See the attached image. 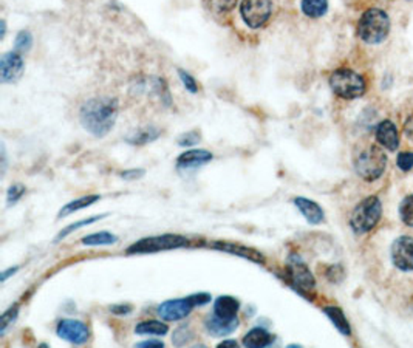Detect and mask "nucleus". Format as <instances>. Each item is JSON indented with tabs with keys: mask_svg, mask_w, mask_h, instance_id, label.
<instances>
[{
	"mask_svg": "<svg viewBox=\"0 0 413 348\" xmlns=\"http://www.w3.org/2000/svg\"><path fill=\"white\" fill-rule=\"evenodd\" d=\"M81 122L95 136L107 135L118 118V102L113 97H93L81 107Z\"/></svg>",
	"mask_w": 413,
	"mask_h": 348,
	"instance_id": "1",
	"label": "nucleus"
},
{
	"mask_svg": "<svg viewBox=\"0 0 413 348\" xmlns=\"http://www.w3.org/2000/svg\"><path fill=\"white\" fill-rule=\"evenodd\" d=\"M390 19L382 10L371 8L362 14L357 26L359 38L367 44H380L389 36Z\"/></svg>",
	"mask_w": 413,
	"mask_h": 348,
	"instance_id": "2",
	"label": "nucleus"
},
{
	"mask_svg": "<svg viewBox=\"0 0 413 348\" xmlns=\"http://www.w3.org/2000/svg\"><path fill=\"white\" fill-rule=\"evenodd\" d=\"M381 214L382 206L380 198L367 197L355 207L352 219H350V226L353 228V231L356 234L369 232L370 229H373L376 223L380 221Z\"/></svg>",
	"mask_w": 413,
	"mask_h": 348,
	"instance_id": "3",
	"label": "nucleus"
},
{
	"mask_svg": "<svg viewBox=\"0 0 413 348\" xmlns=\"http://www.w3.org/2000/svg\"><path fill=\"white\" fill-rule=\"evenodd\" d=\"M330 86L333 92L343 100H355L366 92V81L362 76L347 68L336 70L330 78Z\"/></svg>",
	"mask_w": 413,
	"mask_h": 348,
	"instance_id": "4",
	"label": "nucleus"
},
{
	"mask_svg": "<svg viewBox=\"0 0 413 348\" xmlns=\"http://www.w3.org/2000/svg\"><path fill=\"white\" fill-rule=\"evenodd\" d=\"M387 166V157L385 153L376 148V145H370L369 149L361 152V155L356 158L355 167L357 175L367 181H373L382 175V172Z\"/></svg>",
	"mask_w": 413,
	"mask_h": 348,
	"instance_id": "5",
	"label": "nucleus"
},
{
	"mask_svg": "<svg viewBox=\"0 0 413 348\" xmlns=\"http://www.w3.org/2000/svg\"><path fill=\"white\" fill-rule=\"evenodd\" d=\"M188 239L183 235L177 234H164V235H155L147 237L136 242L135 245L127 249L129 254H146V253H160V251H169V249H178L188 246Z\"/></svg>",
	"mask_w": 413,
	"mask_h": 348,
	"instance_id": "6",
	"label": "nucleus"
},
{
	"mask_svg": "<svg viewBox=\"0 0 413 348\" xmlns=\"http://www.w3.org/2000/svg\"><path fill=\"white\" fill-rule=\"evenodd\" d=\"M240 13L248 26L260 28L271 17V0H243L240 5Z\"/></svg>",
	"mask_w": 413,
	"mask_h": 348,
	"instance_id": "7",
	"label": "nucleus"
},
{
	"mask_svg": "<svg viewBox=\"0 0 413 348\" xmlns=\"http://www.w3.org/2000/svg\"><path fill=\"white\" fill-rule=\"evenodd\" d=\"M56 333L60 339H64L67 342L74 345L86 344L88 338H90L88 326L84 322H81V320L74 319H62L58 324Z\"/></svg>",
	"mask_w": 413,
	"mask_h": 348,
	"instance_id": "8",
	"label": "nucleus"
},
{
	"mask_svg": "<svg viewBox=\"0 0 413 348\" xmlns=\"http://www.w3.org/2000/svg\"><path fill=\"white\" fill-rule=\"evenodd\" d=\"M288 276L290 280L300 292H309L316 287V280L311 274V271L308 269L307 264L302 262L299 257H291L288 262Z\"/></svg>",
	"mask_w": 413,
	"mask_h": 348,
	"instance_id": "9",
	"label": "nucleus"
},
{
	"mask_svg": "<svg viewBox=\"0 0 413 348\" xmlns=\"http://www.w3.org/2000/svg\"><path fill=\"white\" fill-rule=\"evenodd\" d=\"M391 260L395 267L403 271L413 269V239L412 237H399L391 245Z\"/></svg>",
	"mask_w": 413,
	"mask_h": 348,
	"instance_id": "10",
	"label": "nucleus"
},
{
	"mask_svg": "<svg viewBox=\"0 0 413 348\" xmlns=\"http://www.w3.org/2000/svg\"><path fill=\"white\" fill-rule=\"evenodd\" d=\"M24 59L20 53L11 52L0 59V79L2 82H16L24 73Z\"/></svg>",
	"mask_w": 413,
	"mask_h": 348,
	"instance_id": "11",
	"label": "nucleus"
},
{
	"mask_svg": "<svg viewBox=\"0 0 413 348\" xmlns=\"http://www.w3.org/2000/svg\"><path fill=\"white\" fill-rule=\"evenodd\" d=\"M194 310V303L189 297L177 299V301H168L158 306V315L164 320H181L191 315Z\"/></svg>",
	"mask_w": 413,
	"mask_h": 348,
	"instance_id": "12",
	"label": "nucleus"
},
{
	"mask_svg": "<svg viewBox=\"0 0 413 348\" xmlns=\"http://www.w3.org/2000/svg\"><path fill=\"white\" fill-rule=\"evenodd\" d=\"M212 158H214V155L208 150L192 149L178 157L177 166L178 169H195V167L208 164L209 161H212Z\"/></svg>",
	"mask_w": 413,
	"mask_h": 348,
	"instance_id": "13",
	"label": "nucleus"
},
{
	"mask_svg": "<svg viewBox=\"0 0 413 348\" xmlns=\"http://www.w3.org/2000/svg\"><path fill=\"white\" fill-rule=\"evenodd\" d=\"M212 246H214V248L218 249V251H225V253H229V254H234V255L243 257V259H248V260L256 262V263H264V260H265L264 254H260L259 251H256L254 248H248V246H242V245H236V243L216 242Z\"/></svg>",
	"mask_w": 413,
	"mask_h": 348,
	"instance_id": "14",
	"label": "nucleus"
},
{
	"mask_svg": "<svg viewBox=\"0 0 413 348\" xmlns=\"http://www.w3.org/2000/svg\"><path fill=\"white\" fill-rule=\"evenodd\" d=\"M206 330H208L212 336H226V334H231L232 331L237 330L238 320L237 317L234 319H225L217 315H212L211 317L206 319Z\"/></svg>",
	"mask_w": 413,
	"mask_h": 348,
	"instance_id": "15",
	"label": "nucleus"
},
{
	"mask_svg": "<svg viewBox=\"0 0 413 348\" xmlns=\"http://www.w3.org/2000/svg\"><path fill=\"white\" fill-rule=\"evenodd\" d=\"M294 205H295V207L299 209L300 214L304 215V217L309 223H311V225H319V223H322L323 219H325L322 207L318 203H314V201H311V200H308L305 197H295L294 198Z\"/></svg>",
	"mask_w": 413,
	"mask_h": 348,
	"instance_id": "16",
	"label": "nucleus"
},
{
	"mask_svg": "<svg viewBox=\"0 0 413 348\" xmlns=\"http://www.w3.org/2000/svg\"><path fill=\"white\" fill-rule=\"evenodd\" d=\"M376 138L385 149L389 150H396L399 145V138H398V132L395 124L391 121H382L376 129Z\"/></svg>",
	"mask_w": 413,
	"mask_h": 348,
	"instance_id": "17",
	"label": "nucleus"
},
{
	"mask_svg": "<svg viewBox=\"0 0 413 348\" xmlns=\"http://www.w3.org/2000/svg\"><path fill=\"white\" fill-rule=\"evenodd\" d=\"M238 310H240V302L232 296L218 297L214 303V315L225 319L237 317Z\"/></svg>",
	"mask_w": 413,
	"mask_h": 348,
	"instance_id": "18",
	"label": "nucleus"
},
{
	"mask_svg": "<svg viewBox=\"0 0 413 348\" xmlns=\"http://www.w3.org/2000/svg\"><path fill=\"white\" fill-rule=\"evenodd\" d=\"M273 340H274L273 334L257 326V329H252L251 331L246 333V336L243 338V345L251 348L268 347L270 344H273Z\"/></svg>",
	"mask_w": 413,
	"mask_h": 348,
	"instance_id": "19",
	"label": "nucleus"
},
{
	"mask_svg": "<svg viewBox=\"0 0 413 348\" xmlns=\"http://www.w3.org/2000/svg\"><path fill=\"white\" fill-rule=\"evenodd\" d=\"M169 331V326L160 322V320H143V322L135 326V333L140 334V336H164Z\"/></svg>",
	"mask_w": 413,
	"mask_h": 348,
	"instance_id": "20",
	"label": "nucleus"
},
{
	"mask_svg": "<svg viewBox=\"0 0 413 348\" xmlns=\"http://www.w3.org/2000/svg\"><path fill=\"white\" fill-rule=\"evenodd\" d=\"M99 198H101L99 195H87V197H81V198L73 200V201H70V203H67L64 207L60 209L59 219H64V217H67V215H70L73 212L79 211V209H84V207L92 206Z\"/></svg>",
	"mask_w": 413,
	"mask_h": 348,
	"instance_id": "21",
	"label": "nucleus"
},
{
	"mask_svg": "<svg viewBox=\"0 0 413 348\" xmlns=\"http://www.w3.org/2000/svg\"><path fill=\"white\" fill-rule=\"evenodd\" d=\"M323 313H325V315L330 317V320H332L337 330H339L342 334H346V336H348L352 330H350L347 317L343 316L341 308H336V306H327V308H323Z\"/></svg>",
	"mask_w": 413,
	"mask_h": 348,
	"instance_id": "22",
	"label": "nucleus"
},
{
	"mask_svg": "<svg viewBox=\"0 0 413 348\" xmlns=\"http://www.w3.org/2000/svg\"><path fill=\"white\" fill-rule=\"evenodd\" d=\"M328 10V0H302V11L308 17H322Z\"/></svg>",
	"mask_w": 413,
	"mask_h": 348,
	"instance_id": "23",
	"label": "nucleus"
},
{
	"mask_svg": "<svg viewBox=\"0 0 413 348\" xmlns=\"http://www.w3.org/2000/svg\"><path fill=\"white\" fill-rule=\"evenodd\" d=\"M118 242V237L110 234L107 231H101V232H95L90 234L82 239V245L87 246H99V245H115Z\"/></svg>",
	"mask_w": 413,
	"mask_h": 348,
	"instance_id": "24",
	"label": "nucleus"
},
{
	"mask_svg": "<svg viewBox=\"0 0 413 348\" xmlns=\"http://www.w3.org/2000/svg\"><path fill=\"white\" fill-rule=\"evenodd\" d=\"M160 135V132L155 130V129H144L141 132H138L133 136L129 138V143L130 144H135V145H143V144H147L150 141H154V139L158 138Z\"/></svg>",
	"mask_w": 413,
	"mask_h": 348,
	"instance_id": "25",
	"label": "nucleus"
},
{
	"mask_svg": "<svg viewBox=\"0 0 413 348\" xmlns=\"http://www.w3.org/2000/svg\"><path fill=\"white\" fill-rule=\"evenodd\" d=\"M399 215H401V220L405 225L413 228V195H409L407 198L403 200L401 206H399Z\"/></svg>",
	"mask_w": 413,
	"mask_h": 348,
	"instance_id": "26",
	"label": "nucleus"
},
{
	"mask_svg": "<svg viewBox=\"0 0 413 348\" xmlns=\"http://www.w3.org/2000/svg\"><path fill=\"white\" fill-rule=\"evenodd\" d=\"M33 45V38L29 31H20L16 38L15 48L17 53H26Z\"/></svg>",
	"mask_w": 413,
	"mask_h": 348,
	"instance_id": "27",
	"label": "nucleus"
},
{
	"mask_svg": "<svg viewBox=\"0 0 413 348\" xmlns=\"http://www.w3.org/2000/svg\"><path fill=\"white\" fill-rule=\"evenodd\" d=\"M101 219H102V215H99V217H92V219H87V220H81V221H78V223H74V225L67 226L65 229H62V231L59 232L56 242H59V240H62V239H65V237H67L68 234H72L73 231H76V229H79V228H82V226L92 225L93 221H98V220H101Z\"/></svg>",
	"mask_w": 413,
	"mask_h": 348,
	"instance_id": "28",
	"label": "nucleus"
},
{
	"mask_svg": "<svg viewBox=\"0 0 413 348\" xmlns=\"http://www.w3.org/2000/svg\"><path fill=\"white\" fill-rule=\"evenodd\" d=\"M26 192L25 186L24 184H13L10 189H8V193H6V203H8V206H13L16 205L17 201L24 197Z\"/></svg>",
	"mask_w": 413,
	"mask_h": 348,
	"instance_id": "29",
	"label": "nucleus"
},
{
	"mask_svg": "<svg viewBox=\"0 0 413 348\" xmlns=\"http://www.w3.org/2000/svg\"><path fill=\"white\" fill-rule=\"evenodd\" d=\"M17 313H19L17 305L11 306V308H10L8 311H5V313H3L2 319H0V333L3 334V333L6 331V329H8V325L15 322L16 317H17Z\"/></svg>",
	"mask_w": 413,
	"mask_h": 348,
	"instance_id": "30",
	"label": "nucleus"
},
{
	"mask_svg": "<svg viewBox=\"0 0 413 348\" xmlns=\"http://www.w3.org/2000/svg\"><path fill=\"white\" fill-rule=\"evenodd\" d=\"M236 3H237V0H211V8L218 14L229 13L234 10Z\"/></svg>",
	"mask_w": 413,
	"mask_h": 348,
	"instance_id": "31",
	"label": "nucleus"
},
{
	"mask_svg": "<svg viewBox=\"0 0 413 348\" xmlns=\"http://www.w3.org/2000/svg\"><path fill=\"white\" fill-rule=\"evenodd\" d=\"M192 339V331L189 326H181V329H178L175 333H174V338H172V340H174L175 345H184L191 342Z\"/></svg>",
	"mask_w": 413,
	"mask_h": 348,
	"instance_id": "32",
	"label": "nucleus"
},
{
	"mask_svg": "<svg viewBox=\"0 0 413 348\" xmlns=\"http://www.w3.org/2000/svg\"><path fill=\"white\" fill-rule=\"evenodd\" d=\"M398 167L401 171H410L413 167V153L412 152H403L398 155Z\"/></svg>",
	"mask_w": 413,
	"mask_h": 348,
	"instance_id": "33",
	"label": "nucleus"
},
{
	"mask_svg": "<svg viewBox=\"0 0 413 348\" xmlns=\"http://www.w3.org/2000/svg\"><path fill=\"white\" fill-rule=\"evenodd\" d=\"M178 74H180V78H181V81L184 84V87L188 88L191 93H197L198 92V86H197L195 79L192 78V76L188 72H184V70H178Z\"/></svg>",
	"mask_w": 413,
	"mask_h": 348,
	"instance_id": "34",
	"label": "nucleus"
},
{
	"mask_svg": "<svg viewBox=\"0 0 413 348\" xmlns=\"http://www.w3.org/2000/svg\"><path fill=\"white\" fill-rule=\"evenodd\" d=\"M200 141V134L198 132H189V134L183 135L180 139H178V144L181 145V148H191V145H195Z\"/></svg>",
	"mask_w": 413,
	"mask_h": 348,
	"instance_id": "35",
	"label": "nucleus"
},
{
	"mask_svg": "<svg viewBox=\"0 0 413 348\" xmlns=\"http://www.w3.org/2000/svg\"><path fill=\"white\" fill-rule=\"evenodd\" d=\"M191 302L194 303V306H202V305H206L211 302V296L206 294V292H198V294H192L189 296Z\"/></svg>",
	"mask_w": 413,
	"mask_h": 348,
	"instance_id": "36",
	"label": "nucleus"
},
{
	"mask_svg": "<svg viewBox=\"0 0 413 348\" xmlns=\"http://www.w3.org/2000/svg\"><path fill=\"white\" fill-rule=\"evenodd\" d=\"M144 175V171L143 169H132V171H126L121 173L122 178L126 180H135V178H140Z\"/></svg>",
	"mask_w": 413,
	"mask_h": 348,
	"instance_id": "37",
	"label": "nucleus"
},
{
	"mask_svg": "<svg viewBox=\"0 0 413 348\" xmlns=\"http://www.w3.org/2000/svg\"><path fill=\"white\" fill-rule=\"evenodd\" d=\"M110 311L115 313V315H129L132 308H130V305H113L110 306Z\"/></svg>",
	"mask_w": 413,
	"mask_h": 348,
	"instance_id": "38",
	"label": "nucleus"
},
{
	"mask_svg": "<svg viewBox=\"0 0 413 348\" xmlns=\"http://www.w3.org/2000/svg\"><path fill=\"white\" fill-rule=\"evenodd\" d=\"M136 347H141V348H146V347H150V348H160V347H164V344L160 342V340H144V342L136 344Z\"/></svg>",
	"mask_w": 413,
	"mask_h": 348,
	"instance_id": "39",
	"label": "nucleus"
},
{
	"mask_svg": "<svg viewBox=\"0 0 413 348\" xmlns=\"http://www.w3.org/2000/svg\"><path fill=\"white\" fill-rule=\"evenodd\" d=\"M404 132H405V135H407L412 139V141H413V115L409 118L407 122H405Z\"/></svg>",
	"mask_w": 413,
	"mask_h": 348,
	"instance_id": "40",
	"label": "nucleus"
},
{
	"mask_svg": "<svg viewBox=\"0 0 413 348\" xmlns=\"http://www.w3.org/2000/svg\"><path fill=\"white\" fill-rule=\"evenodd\" d=\"M16 271H19V267H15V268H10V269L3 271V273H2V282H5L6 278H8L11 274H16Z\"/></svg>",
	"mask_w": 413,
	"mask_h": 348,
	"instance_id": "41",
	"label": "nucleus"
},
{
	"mask_svg": "<svg viewBox=\"0 0 413 348\" xmlns=\"http://www.w3.org/2000/svg\"><path fill=\"white\" fill-rule=\"evenodd\" d=\"M218 347H237V340H223Z\"/></svg>",
	"mask_w": 413,
	"mask_h": 348,
	"instance_id": "42",
	"label": "nucleus"
}]
</instances>
